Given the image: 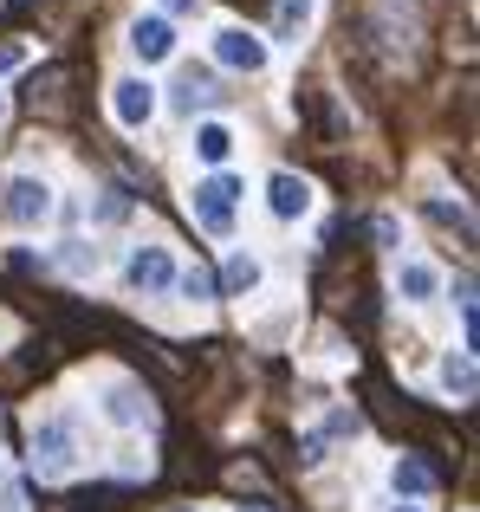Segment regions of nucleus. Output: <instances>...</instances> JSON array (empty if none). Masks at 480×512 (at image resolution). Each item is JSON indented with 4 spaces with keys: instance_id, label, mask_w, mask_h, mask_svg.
Masks as SVG:
<instances>
[{
    "instance_id": "nucleus-22",
    "label": "nucleus",
    "mask_w": 480,
    "mask_h": 512,
    "mask_svg": "<svg viewBox=\"0 0 480 512\" xmlns=\"http://www.w3.org/2000/svg\"><path fill=\"white\" fill-rule=\"evenodd\" d=\"M0 117H7V91H0Z\"/></svg>"
},
{
    "instance_id": "nucleus-3",
    "label": "nucleus",
    "mask_w": 480,
    "mask_h": 512,
    "mask_svg": "<svg viewBox=\"0 0 480 512\" xmlns=\"http://www.w3.org/2000/svg\"><path fill=\"white\" fill-rule=\"evenodd\" d=\"M111 111H117V124H124V130H143L156 117L150 78H117V85H111Z\"/></svg>"
},
{
    "instance_id": "nucleus-21",
    "label": "nucleus",
    "mask_w": 480,
    "mask_h": 512,
    "mask_svg": "<svg viewBox=\"0 0 480 512\" xmlns=\"http://www.w3.org/2000/svg\"><path fill=\"white\" fill-rule=\"evenodd\" d=\"M163 7H169V13H189V7H195V0H163Z\"/></svg>"
},
{
    "instance_id": "nucleus-2",
    "label": "nucleus",
    "mask_w": 480,
    "mask_h": 512,
    "mask_svg": "<svg viewBox=\"0 0 480 512\" xmlns=\"http://www.w3.org/2000/svg\"><path fill=\"white\" fill-rule=\"evenodd\" d=\"M46 214H52V188L39 182V175H13V182H7V221L39 227Z\"/></svg>"
},
{
    "instance_id": "nucleus-11",
    "label": "nucleus",
    "mask_w": 480,
    "mask_h": 512,
    "mask_svg": "<svg viewBox=\"0 0 480 512\" xmlns=\"http://www.w3.org/2000/svg\"><path fill=\"white\" fill-rule=\"evenodd\" d=\"M435 467L429 461H416V454H403V461H396V493H435Z\"/></svg>"
},
{
    "instance_id": "nucleus-25",
    "label": "nucleus",
    "mask_w": 480,
    "mask_h": 512,
    "mask_svg": "<svg viewBox=\"0 0 480 512\" xmlns=\"http://www.w3.org/2000/svg\"><path fill=\"white\" fill-rule=\"evenodd\" d=\"M240 512H260V506H240Z\"/></svg>"
},
{
    "instance_id": "nucleus-6",
    "label": "nucleus",
    "mask_w": 480,
    "mask_h": 512,
    "mask_svg": "<svg viewBox=\"0 0 480 512\" xmlns=\"http://www.w3.org/2000/svg\"><path fill=\"white\" fill-rule=\"evenodd\" d=\"M130 52H137L143 65H156V59H169V52H176V33H169V20H137L130 26Z\"/></svg>"
},
{
    "instance_id": "nucleus-4",
    "label": "nucleus",
    "mask_w": 480,
    "mask_h": 512,
    "mask_svg": "<svg viewBox=\"0 0 480 512\" xmlns=\"http://www.w3.org/2000/svg\"><path fill=\"white\" fill-rule=\"evenodd\" d=\"M215 59L234 65V72H260V65H266V39L240 33V26H221V33H215Z\"/></svg>"
},
{
    "instance_id": "nucleus-7",
    "label": "nucleus",
    "mask_w": 480,
    "mask_h": 512,
    "mask_svg": "<svg viewBox=\"0 0 480 512\" xmlns=\"http://www.w3.org/2000/svg\"><path fill=\"white\" fill-rule=\"evenodd\" d=\"M65 461H72V422H46L33 435V467L52 474V467H65Z\"/></svg>"
},
{
    "instance_id": "nucleus-24",
    "label": "nucleus",
    "mask_w": 480,
    "mask_h": 512,
    "mask_svg": "<svg viewBox=\"0 0 480 512\" xmlns=\"http://www.w3.org/2000/svg\"><path fill=\"white\" fill-rule=\"evenodd\" d=\"M396 512H416V506H396Z\"/></svg>"
},
{
    "instance_id": "nucleus-1",
    "label": "nucleus",
    "mask_w": 480,
    "mask_h": 512,
    "mask_svg": "<svg viewBox=\"0 0 480 512\" xmlns=\"http://www.w3.org/2000/svg\"><path fill=\"white\" fill-rule=\"evenodd\" d=\"M234 201H240L234 175H208V182H195V221H202L208 234H228L234 227Z\"/></svg>"
},
{
    "instance_id": "nucleus-5",
    "label": "nucleus",
    "mask_w": 480,
    "mask_h": 512,
    "mask_svg": "<svg viewBox=\"0 0 480 512\" xmlns=\"http://www.w3.org/2000/svg\"><path fill=\"white\" fill-rule=\"evenodd\" d=\"M130 286H137V292H169V286H176L169 253L163 247H137V253H130Z\"/></svg>"
},
{
    "instance_id": "nucleus-8",
    "label": "nucleus",
    "mask_w": 480,
    "mask_h": 512,
    "mask_svg": "<svg viewBox=\"0 0 480 512\" xmlns=\"http://www.w3.org/2000/svg\"><path fill=\"white\" fill-rule=\"evenodd\" d=\"M266 201H273L279 221H299L305 208H312V188L299 182V175H273V188H266Z\"/></svg>"
},
{
    "instance_id": "nucleus-18",
    "label": "nucleus",
    "mask_w": 480,
    "mask_h": 512,
    "mask_svg": "<svg viewBox=\"0 0 480 512\" xmlns=\"http://www.w3.org/2000/svg\"><path fill=\"white\" fill-rule=\"evenodd\" d=\"M182 292H189V299H215V273H208V266H189V273H182Z\"/></svg>"
},
{
    "instance_id": "nucleus-13",
    "label": "nucleus",
    "mask_w": 480,
    "mask_h": 512,
    "mask_svg": "<svg viewBox=\"0 0 480 512\" xmlns=\"http://www.w3.org/2000/svg\"><path fill=\"white\" fill-rule=\"evenodd\" d=\"M305 20H312V0H279V7H273V33L279 39H299Z\"/></svg>"
},
{
    "instance_id": "nucleus-23",
    "label": "nucleus",
    "mask_w": 480,
    "mask_h": 512,
    "mask_svg": "<svg viewBox=\"0 0 480 512\" xmlns=\"http://www.w3.org/2000/svg\"><path fill=\"white\" fill-rule=\"evenodd\" d=\"M13 7H33V0H13Z\"/></svg>"
},
{
    "instance_id": "nucleus-19",
    "label": "nucleus",
    "mask_w": 480,
    "mask_h": 512,
    "mask_svg": "<svg viewBox=\"0 0 480 512\" xmlns=\"http://www.w3.org/2000/svg\"><path fill=\"white\" fill-rule=\"evenodd\" d=\"M403 292H409V299H429V292H435V273H429V266H403Z\"/></svg>"
},
{
    "instance_id": "nucleus-20",
    "label": "nucleus",
    "mask_w": 480,
    "mask_h": 512,
    "mask_svg": "<svg viewBox=\"0 0 480 512\" xmlns=\"http://www.w3.org/2000/svg\"><path fill=\"white\" fill-rule=\"evenodd\" d=\"M20 65H26V46H13V39H7V46H0V72H20Z\"/></svg>"
},
{
    "instance_id": "nucleus-12",
    "label": "nucleus",
    "mask_w": 480,
    "mask_h": 512,
    "mask_svg": "<svg viewBox=\"0 0 480 512\" xmlns=\"http://www.w3.org/2000/svg\"><path fill=\"white\" fill-rule=\"evenodd\" d=\"M228 150H234L228 124H202V130H195V156H202V163H228Z\"/></svg>"
},
{
    "instance_id": "nucleus-16",
    "label": "nucleus",
    "mask_w": 480,
    "mask_h": 512,
    "mask_svg": "<svg viewBox=\"0 0 480 512\" xmlns=\"http://www.w3.org/2000/svg\"><path fill=\"white\" fill-rule=\"evenodd\" d=\"M448 389H455V396H474V357H448Z\"/></svg>"
},
{
    "instance_id": "nucleus-15",
    "label": "nucleus",
    "mask_w": 480,
    "mask_h": 512,
    "mask_svg": "<svg viewBox=\"0 0 480 512\" xmlns=\"http://www.w3.org/2000/svg\"><path fill=\"white\" fill-rule=\"evenodd\" d=\"M117 500H124L117 487H85V493H72L59 512H117Z\"/></svg>"
},
{
    "instance_id": "nucleus-17",
    "label": "nucleus",
    "mask_w": 480,
    "mask_h": 512,
    "mask_svg": "<svg viewBox=\"0 0 480 512\" xmlns=\"http://www.w3.org/2000/svg\"><path fill=\"white\" fill-rule=\"evenodd\" d=\"M429 214H435V221H442V227H455L461 240H474V221H468V214H461V208H448V201H429Z\"/></svg>"
},
{
    "instance_id": "nucleus-9",
    "label": "nucleus",
    "mask_w": 480,
    "mask_h": 512,
    "mask_svg": "<svg viewBox=\"0 0 480 512\" xmlns=\"http://www.w3.org/2000/svg\"><path fill=\"white\" fill-rule=\"evenodd\" d=\"M104 415H111V422H143V415H150V396L130 389V383H117L111 396H104Z\"/></svg>"
},
{
    "instance_id": "nucleus-10",
    "label": "nucleus",
    "mask_w": 480,
    "mask_h": 512,
    "mask_svg": "<svg viewBox=\"0 0 480 512\" xmlns=\"http://www.w3.org/2000/svg\"><path fill=\"white\" fill-rule=\"evenodd\" d=\"M253 286H260V260L234 253V260L221 266V286H215V292H228V299H240V292H253Z\"/></svg>"
},
{
    "instance_id": "nucleus-14",
    "label": "nucleus",
    "mask_w": 480,
    "mask_h": 512,
    "mask_svg": "<svg viewBox=\"0 0 480 512\" xmlns=\"http://www.w3.org/2000/svg\"><path fill=\"white\" fill-rule=\"evenodd\" d=\"M176 104H182V111H195V104H215V78H208V72H182Z\"/></svg>"
}]
</instances>
